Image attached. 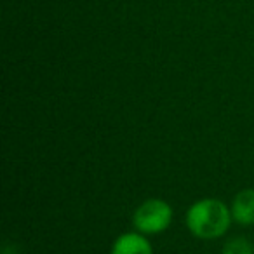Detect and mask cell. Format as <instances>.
<instances>
[{
  "mask_svg": "<svg viewBox=\"0 0 254 254\" xmlns=\"http://www.w3.org/2000/svg\"><path fill=\"white\" fill-rule=\"evenodd\" d=\"M232 211L218 198H202L187 212V226L197 239H218L232 223Z\"/></svg>",
  "mask_w": 254,
  "mask_h": 254,
  "instance_id": "cell-1",
  "label": "cell"
},
{
  "mask_svg": "<svg viewBox=\"0 0 254 254\" xmlns=\"http://www.w3.org/2000/svg\"><path fill=\"white\" fill-rule=\"evenodd\" d=\"M232 218L239 225H253L254 223V190L247 188L235 195L232 202Z\"/></svg>",
  "mask_w": 254,
  "mask_h": 254,
  "instance_id": "cell-3",
  "label": "cell"
},
{
  "mask_svg": "<svg viewBox=\"0 0 254 254\" xmlns=\"http://www.w3.org/2000/svg\"><path fill=\"white\" fill-rule=\"evenodd\" d=\"M112 254H153L152 246L143 233H124L115 240Z\"/></svg>",
  "mask_w": 254,
  "mask_h": 254,
  "instance_id": "cell-4",
  "label": "cell"
},
{
  "mask_svg": "<svg viewBox=\"0 0 254 254\" xmlns=\"http://www.w3.org/2000/svg\"><path fill=\"white\" fill-rule=\"evenodd\" d=\"M173 221V209L162 198H148L145 200L132 216V225L139 233L155 235L169 228Z\"/></svg>",
  "mask_w": 254,
  "mask_h": 254,
  "instance_id": "cell-2",
  "label": "cell"
},
{
  "mask_svg": "<svg viewBox=\"0 0 254 254\" xmlns=\"http://www.w3.org/2000/svg\"><path fill=\"white\" fill-rule=\"evenodd\" d=\"M221 254H254V247L247 239L237 237V239H232L230 242H226Z\"/></svg>",
  "mask_w": 254,
  "mask_h": 254,
  "instance_id": "cell-5",
  "label": "cell"
}]
</instances>
